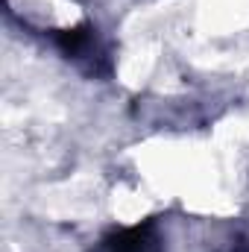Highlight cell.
<instances>
[{
  "label": "cell",
  "instance_id": "6da1fadb",
  "mask_svg": "<svg viewBox=\"0 0 249 252\" xmlns=\"http://www.w3.org/2000/svg\"><path fill=\"white\" fill-rule=\"evenodd\" d=\"M53 41L67 59L79 62L91 76H106L112 70L109 56H106V50H103V44L97 38V30L91 24H79V27H70V30H56Z\"/></svg>",
  "mask_w": 249,
  "mask_h": 252
},
{
  "label": "cell",
  "instance_id": "7a4b0ae2",
  "mask_svg": "<svg viewBox=\"0 0 249 252\" xmlns=\"http://www.w3.org/2000/svg\"><path fill=\"white\" fill-rule=\"evenodd\" d=\"M100 252H164V244H161L156 223L147 220L141 226L109 232L100 244Z\"/></svg>",
  "mask_w": 249,
  "mask_h": 252
}]
</instances>
